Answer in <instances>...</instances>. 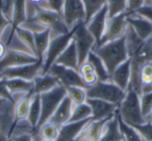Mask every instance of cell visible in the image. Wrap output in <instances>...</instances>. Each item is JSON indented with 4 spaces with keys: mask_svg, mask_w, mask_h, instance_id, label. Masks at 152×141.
<instances>
[{
    "mask_svg": "<svg viewBox=\"0 0 152 141\" xmlns=\"http://www.w3.org/2000/svg\"><path fill=\"white\" fill-rule=\"evenodd\" d=\"M129 59L131 80L128 89L134 91L140 96L152 92V36L144 41Z\"/></svg>",
    "mask_w": 152,
    "mask_h": 141,
    "instance_id": "6da1fadb",
    "label": "cell"
},
{
    "mask_svg": "<svg viewBox=\"0 0 152 141\" xmlns=\"http://www.w3.org/2000/svg\"><path fill=\"white\" fill-rule=\"evenodd\" d=\"M93 52L102 59L110 74L129 59L125 36L102 45H95Z\"/></svg>",
    "mask_w": 152,
    "mask_h": 141,
    "instance_id": "7a4b0ae2",
    "label": "cell"
},
{
    "mask_svg": "<svg viewBox=\"0 0 152 141\" xmlns=\"http://www.w3.org/2000/svg\"><path fill=\"white\" fill-rule=\"evenodd\" d=\"M118 114L124 123L134 127L148 122L142 114L140 95L131 89L126 91L124 100L118 107Z\"/></svg>",
    "mask_w": 152,
    "mask_h": 141,
    "instance_id": "3957f363",
    "label": "cell"
},
{
    "mask_svg": "<svg viewBox=\"0 0 152 141\" xmlns=\"http://www.w3.org/2000/svg\"><path fill=\"white\" fill-rule=\"evenodd\" d=\"M87 97L89 99H98L116 106L119 104L124 100L126 92L119 88L111 81L101 82L98 81L94 85L86 89Z\"/></svg>",
    "mask_w": 152,
    "mask_h": 141,
    "instance_id": "277c9868",
    "label": "cell"
},
{
    "mask_svg": "<svg viewBox=\"0 0 152 141\" xmlns=\"http://www.w3.org/2000/svg\"><path fill=\"white\" fill-rule=\"evenodd\" d=\"M39 95L41 101V116L37 129L49 121L60 103L66 97L67 92L65 87H63L61 84H59L53 90L41 93Z\"/></svg>",
    "mask_w": 152,
    "mask_h": 141,
    "instance_id": "5b68a950",
    "label": "cell"
},
{
    "mask_svg": "<svg viewBox=\"0 0 152 141\" xmlns=\"http://www.w3.org/2000/svg\"><path fill=\"white\" fill-rule=\"evenodd\" d=\"M32 19L37 20L45 28H49L51 30V36L66 34L70 31L66 26L61 13L41 8L38 5H36V12Z\"/></svg>",
    "mask_w": 152,
    "mask_h": 141,
    "instance_id": "8992f818",
    "label": "cell"
},
{
    "mask_svg": "<svg viewBox=\"0 0 152 141\" xmlns=\"http://www.w3.org/2000/svg\"><path fill=\"white\" fill-rule=\"evenodd\" d=\"M73 41L78 54L79 65L87 60L91 52H93L97 42L94 36L89 32L85 22H80L74 28Z\"/></svg>",
    "mask_w": 152,
    "mask_h": 141,
    "instance_id": "52a82bcc",
    "label": "cell"
},
{
    "mask_svg": "<svg viewBox=\"0 0 152 141\" xmlns=\"http://www.w3.org/2000/svg\"><path fill=\"white\" fill-rule=\"evenodd\" d=\"M75 28V27H74ZM74 28L68 33L52 36L51 41L48 46V49L46 51L44 62H43V68L41 74L47 73L48 69L51 68L52 65L54 64L55 60L58 59V57L62 53V52L67 48V46L69 44L73 38L74 34Z\"/></svg>",
    "mask_w": 152,
    "mask_h": 141,
    "instance_id": "ba28073f",
    "label": "cell"
},
{
    "mask_svg": "<svg viewBox=\"0 0 152 141\" xmlns=\"http://www.w3.org/2000/svg\"><path fill=\"white\" fill-rule=\"evenodd\" d=\"M126 17L127 14L126 12H123L114 17L109 18L104 34L99 44L96 45H102L106 43L124 37L128 27Z\"/></svg>",
    "mask_w": 152,
    "mask_h": 141,
    "instance_id": "9c48e42d",
    "label": "cell"
},
{
    "mask_svg": "<svg viewBox=\"0 0 152 141\" xmlns=\"http://www.w3.org/2000/svg\"><path fill=\"white\" fill-rule=\"evenodd\" d=\"M14 100L0 99V141H10L14 122Z\"/></svg>",
    "mask_w": 152,
    "mask_h": 141,
    "instance_id": "30bf717a",
    "label": "cell"
},
{
    "mask_svg": "<svg viewBox=\"0 0 152 141\" xmlns=\"http://www.w3.org/2000/svg\"><path fill=\"white\" fill-rule=\"evenodd\" d=\"M61 15L69 30L78 23L85 22L86 12L82 0H64Z\"/></svg>",
    "mask_w": 152,
    "mask_h": 141,
    "instance_id": "8fae6325",
    "label": "cell"
},
{
    "mask_svg": "<svg viewBox=\"0 0 152 141\" xmlns=\"http://www.w3.org/2000/svg\"><path fill=\"white\" fill-rule=\"evenodd\" d=\"M47 73L56 77L60 84H61L65 88L71 87V86H79V87L86 88L77 70L76 69L53 64L48 69Z\"/></svg>",
    "mask_w": 152,
    "mask_h": 141,
    "instance_id": "7c38bea8",
    "label": "cell"
},
{
    "mask_svg": "<svg viewBox=\"0 0 152 141\" xmlns=\"http://www.w3.org/2000/svg\"><path fill=\"white\" fill-rule=\"evenodd\" d=\"M43 63L37 61L31 64L21 65L14 68H10L1 72V76L5 79L20 78L27 81H33L38 75L42 73Z\"/></svg>",
    "mask_w": 152,
    "mask_h": 141,
    "instance_id": "4fadbf2b",
    "label": "cell"
},
{
    "mask_svg": "<svg viewBox=\"0 0 152 141\" xmlns=\"http://www.w3.org/2000/svg\"><path fill=\"white\" fill-rule=\"evenodd\" d=\"M37 61H38V59L31 54L8 49L4 57L0 60V74L7 68L31 64Z\"/></svg>",
    "mask_w": 152,
    "mask_h": 141,
    "instance_id": "5bb4252c",
    "label": "cell"
},
{
    "mask_svg": "<svg viewBox=\"0 0 152 141\" xmlns=\"http://www.w3.org/2000/svg\"><path fill=\"white\" fill-rule=\"evenodd\" d=\"M86 103L92 110V120L99 121L110 118L118 112V106L98 99H87Z\"/></svg>",
    "mask_w": 152,
    "mask_h": 141,
    "instance_id": "9a60e30c",
    "label": "cell"
},
{
    "mask_svg": "<svg viewBox=\"0 0 152 141\" xmlns=\"http://www.w3.org/2000/svg\"><path fill=\"white\" fill-rule=\"evenodd\" d=\"M108 19H109V12H108V7L107 5H105L104 7H102L98 12H96L92 19L86 24L87 29L89 30V32L94 36V37L95 38L97 44H99V42L101 41L106 26H107V22H108Z\"/></svg>",
    "mask_w": 152,
    "mask_h": 141,
    "instance_id": "2e32d148",
    "label": "cell"
},
{
    "mask_svg": "<svg viewBox=\"0 0 152 141\" xmlns=\"http://www.w3.org/2000/svg\"><path fill=\"white\" fill-rule=\"evenodd\" d=\"M74 103L66 95V97L62 100V101L58 106L57 109L49 119L48 122L53 124L57 127L61 128L64 124L69 122V119L72 115V111L74 108Z\"/></svg>",
    "mask_w": 152,
    "mask_h": 141,
    "instance_id": "e0dca14e",
    "label": "cell"
},
{
    "mask_svg": "<svg viewBox=\"0 0 152 141\" xmlns=\"http://www.w3.org/2000/svg\"><path fill=\"white\" fill-rule=\"evenodd\" d=\"M110 118L99 121L91 119L75 141H99L102 135L105 124Z\"/></svg>",
    "mask_w": 152,
    "mask_h": 141,
    "instance_id": "ac0fdd59",
    "label": "cell"
},
{
    "mask_svg": "<svg viewBox=\"0 0 152 141\" xmlns=\"http://www.w3.org/2000/svg\"><path fill=\"white\" fill-rule=\"evenodd\" d=\"M126 20L128 25L134 30L142 40L146 41L152 36V23L146 19L134 13L127 15Z\"/></svg>",
    "mask_w": 152,
    "mask_h": 141,
    "instance_id": "d6986e66",
    "label": "cell"
},
{
    "mask_svg": "<svg viewBox=\"0 0 152 141\" xmlns=\"http://www.w3.org/2000/svg\"><path fill=\"white\" fill-rule=\"evenodd\" d=\"M131 80V60L128 59L118 67H117L114 71L110 74V81L118 85L124 91H127L129 88Z\"/></svg>",
    "mask_w": 152,
    "mask_h": 141,
    "instance_id": "ffe728a7",
    "label": "cell"
},
{
    "mask_svg": "<svg viewBox=\"0 0 152 141\" xmlns=\"http://www.w3.org/2000/svg\"><path fill=\"white\" fill-rule=\"evenodd\" d=\"M90 120L91 119L64 124L60 128L59 136L56 141H75Z\"/></svg>",
    "mask_w": 152,
    "mask_h": 141,
    "instance_id": "44dd1931",
    "label": "cell"
},
{
    "mask_svg": "<svg viewBox=\"0 0 152 141\" xmlns=\"http://www.w3.org/2000/svg\"><path fill=\"white\" fill-rule=\"evenodd\" d=\"M54 64L77 70L78 66H79L78 54H77V51L76 48V44L73 41V38L71 42L69 43V44L67 46V48L62 52V53L55 60Z\"/></svg>",
    "mask_w": 152,
    "mask_h": 141,
    "instance_id": "7402d4cb",
    "label": "cell"
},
{
    "mask_svg": "<svg viewBox=\"0 0 152 141\" xmlns=\"http://www.w3.org/2000/svg\"><path fill=\"white\" fill-rule=\"evenodd\" d=\"M99 141H124L123 135L119 129L118 112L106 122L102 135Z\"/></svg>",
    "mask_w": 152,
    "mask_h": 141,
    "instance_id": "603a6c76",
    "label": "cell"
},
{
    "mask_svg": "<svg viewBox=\"0 0 152 141\" xmlns=\"http://www.w3.org/2000/svg\"><path fill=\"white\" fill-rule=\"evenodd\" d=\"M60 84L56 77L49 73L40 74L33 80L32 94H41L49 92Z\"/></svg>",
    "mask_w": 152,
    "mask_h": 141,
    "instance_id": "cb8c5ba5",
    "label": "cell"
},
{
    "mask_svg": "<svg viewBox=\"0 0 152 141\" xmlns=\"http://www.w3.org/2000/svg\"><path fill=\"white\" fill-rule=\"evenodd\" d=\"M32 92L27 94H20L16 96V101L14 105V122L13 125L20 121L26 120L28 116ZM14 96V95H13Z\"/></svg>",
    "mask_w": 152,
    "mask_h": 141,
    "instance_id": "d4e9b609",
    "label": "cell"
},
{
    "mask_svg": "<svg viewBox=\"0 0 152 141\" xmlns=\"http://www.w3.org/2000/svg\"><path fill=\"white\" fill-rule=\"evenodd\" d=\"M51 30L45 29L42 32L34 33L36 56L39 61L44 62V59L51 41Z\"/></svg>",
    "mask_w": 152,
    "mask_h": 141,
    "instance_id": "484cf974",
    "label": "cell"
},
{
    "mask_svg": "<svg viewBox=\"0 0 152 141\" xmlns=\"http://www.w3.org/2000/svg\"><path fill=\"white\" fill-rule=\"evenodd\" d=\"M5 80L7 87L12 96L32 92L33 81H27L20 78H11Z\"/></svg>",
    "mask_w": 152,
    "mask_h": 141,
    "instance_id": "4316f807",
    "label": "cell"
},
{
    "mask_svg": "<svg viewBox=\"0 0 152 141\" xmlns=\"http://www.w3.org/2000/svg\"><path fill=\"white\" fill-rule=\"evenodd\" d=\"M77 72L86 89L94 85L99 81L93 65L88 60H86L78 66Z\"/></svg>",
    "mask_w": 152,
    "mask_h": 141,
    "instance_id": "83f0119b",
    "label": "cell"
},
{
    "mask_svg": "<svg viewBox=\"0 0 152 141\" xmlns=\"http://www.w3.org/2000/svg\"><path fill=\"white\" fill-rule=\"evenodd\" d=\"M94 67L95 73L98 76L99 81L101 82H109L110 81V74L109 73L106 66L104 65L102 59L95 54L94 52H91L87 57V60Z\"/></svg>",
    "mask_w": 152,
    "mask_h": 141,
    "instance_id": "f1b7e54d",
    "label": "cell"
},
{
    "mask_svg": "<svg viewBox=\"0 0 152 141\" xmlns=\"http://www.w3.org/2000/svg\"><path fill=\"white\" fill-rule=\"evenodd\" d=\"M41 116V101H40V95L39 94H33L31 98L28 116V121L30 123V124L34 127L35 130H37V127L38 125L39 120Z\"/></svg>",
    "mask_w": 152,
    "mask_h": 141,
    "instance_id": "f546056e",
    "label": "cell"
},
{
    "mask_svg": "<svg viewBox=\"0 0 152 141\" xmlns=\"http://www.w3.org/2000/svg\"><path fill=\"white\" fill-rule=\"evenodd\" d=\"M13 33L17 36V37L20 39V41L36 56L34 33L28 30V29H26V28H21V27L16 28Z\"/></svg>",
    "mask_w": 152,
    "mask_h": 141,
    "instance_id": "4dcf8cb0",
    "label": "cell"
},
{
    "mask_svg": "<svg viewBox=\"0 0 152 141\" xmlns=\"http://www.w3.org/2000/svg\"><path fill=\"white\" fill-rule=\"evenodd\" d=\"M92 118V110L89 105L86 102L80 105H75L69 123L81 122Z\"/></svg>",
    "mask_w": 152,
    "mask_h": 141,
    "instance_id": "1f68e13d",
    "label": "cell"
},
{
    "mask_svg": "<svg viewBox=\"0 0 152 141\" xmlns=\"http://www.w3.org/2000/svg\"><path fill=\"white\" fill-rule=\"evenodd\" d=\"M65 89L67 92V96L71 100L74 105H80L86 102L88 99L86 88L79 86H71Z\"/></svg>",
    "mask_w": 152,
    "mask_h": 141,
    "instance_id": "d6a6232c",
    "label": "cell"
},
{
    "mask_svg": "<svg viewBox=\"0 0 152 141\" xmlns=\"http://www.w3.org/2000/svg\"><path fill=\"white\" fill-rule=\"evenodd\" d=\"M82 2L86 12V24L96 12H98L102 7L106 5V0H82Z\"/></svg>",
    "mask_w": 152,
    "mask_h": 141,
    "instance_id": "836d02e7",
    "label": "cell"
},
{
    "mask_svg": "<svg viewBox=\"0 0 152 141\" xmlns=\"http://www.w3.org/2000/svg\"><path fill=\"white\" fill-rule=\"evenodd\" d=\"M118 122H119V129L123 135L124 141H144L142 136L140 135V133L137 132V130L134 127L124 123L120 119L119 116H118Z\"/></svg>",
    "mask_w": 152,
    "mask_h": 141,
    "instance_id": "e575fe53",
    "label": "cell"
},
{
    "mask_svg": "<svg viewBox=\"0 0 152 141\" xmlns=\"http://www.w3.org/2000/svg\"><path fill=\"white\" fill-rule=\"evenodd\" d=\"M36 131L38 132V134L43 140H56L59 136L60 128L50 122H46Z\"/></svg>",
    "mask_w": 152,
    "mask_h": 141,
    "instance_id": "d590c367",
    "label": "cell"
},
{
    "mask_svg": "<svg viewBox=\"0 0 152 141\" xmlns=\"http://www.w3.org/2000/svg\"><path fill=\"white\" fill-rule=\"evenodd\" d=\"M140 105L142 116L150 121L152 115V92L143 93L140 96Z\"/></svg>",
    "mask_w": 152,
    "mask_h": 141,
    "instance_id": "8d00e7d4",
    "label": "cell"
},
{
    "mask_svg": "<svg viewBox=\"0 0 152 141\" xmlns=\"http://www.w3.org/2000/svg\"><path fill=\"white\" fill-rule=\"evenodd\" d=\"M127 0H106L109 18L114 17L126 12Z\"/></svg>",
    "mask_w": 152,
    "mask_h": 141,
    "instance_id": "74e56055",
    "label": "cell"
},
{
    "mask_svg": "<svg viewBox=\"0 0 152 141\" xmlns=\"http://www.w3.org/2000/svg\"><path fill=\"white\" fill-rule=\"evenodd\" d=\"M134 127V126H133ZM144 141H152V123L148 121L141 125L134 126Z\"/></svg>",
    "mask_w": 152,
    "mask_h": 141,
    "instance_id": "f35d334b",
    "label": "cell"
},
{
    "mask_svg": "<svg viewBox=\"0 0 152 141\" xmlns=\"http://www.w3.org/2000/svg\"><path fill=\"white\" fill-rule=\"evenodd\" d=\"M146 0H127L126 1V13L127 15H132L137 12L144 4Z\"/></svg>",
    "mask_w": 152,
    "mask_h": 141,
    "instance_id": "ab89813d",
    "label": "cell"
},
{
    "mask_svg": "<svg viewBox=\"0 0 152 141\" xmlns=\"http://www.w3.org/2000/svg\"><path fill=\"white\" fill-rule=\"evenodd\" d=\"M0 99L3 100H14V98L11 94L7 84L5 78L0 79Z\"/></svg>",
    "mask_w": 152,
    "mask_h": 141,
    "instance_id": "60d3db41",
    "label": "cell"
},
{
    "mask_svg": "<svg viewBox=\"0 0 152 141\" xmlns=\"http://www.w3.org/2000/svg\"><path fill=\"white\" fill-rule=\"evenodd\" d=\"M10 19L4 13V12L0 9V39L2 38L5 30L11 26Z\"/></svg>",
    "mask_w": 152,
    "mask_h": 141,
    "instance_id": "b9f144b4",
    "label": "cell"
},
{
    "mask_svg": "<svg viewBox=\"0 0 152 141\" xmlns=\"http://www.w3.org/2000/svg\"><path fill=\"white\" fill-rule=\"evenodd\" d=\"M136 14L140 15L141 17L146 19L152 23V5L145 4L140 10L137 11Z\"/></svg>",
    "mask_w": 152,
    "mask_h": 141,
    "instance_id": "7bdbcfd3",
    "label": "cell"
},
{
    "mask_svg": "<svg viewBox=\"0 0 152 141\" xmlns=\"http://www.w3.org/2000/svg\"><path fill=\"white\" fill-rule=\"evenodd\" d=\"M64 0H46V4L49 10L57 12L61 14Z\"/></svg>",
    "mask_w": 152,
    "mask_h": 141,
    "instance_id": "ee69618b",
    "label": "cell"
},
{
    "mask_svg": "<svg viewBox=\"0 0 152 141\" xmlns=\"http://www.w3.org/2000/svg\"><path fill=\"white\" fill-rule=\"evenodd\" d=\"M10 141H34L32 134H22L19 136H14L10 139Z\"/></svg>",
    "mask_w": 152,
    "mask_h": 141,
    "instance_id": "f6af8a7d",
    "label": "cell"
},
{
    "mask_svg": "<svg viewBox=\"0 0 152 141\" xmlns=\"http://www.w3.org/2000/svg\"><path fill=\"white\" fill-rule=\"evenodd\" d=\"M28 2L29 3H32L36 5H38L39 7L41 8H44V9H48L47 7V4H46V0H27ZM49 10V9H48Z\"/></svg>",
    "mask_w": 152,
    "mask_h": 141,
    "instance_id": "bcb514c9",
    "label": "cell"
},
{
    "mask_svg": "<svg viewBox=\"0 0 152 141\" xmlns=\"http://www.w3.org/2000/svg\"><path fill=\"white\" fill-rule=\"evenodd\" d=\"M8 48H7V45L5 44V43L0 39V60L4 57V55L6 54V52H7Z\"/></svg>",
    "mask_w": 152,
    "mask_h": 141,
    "instance_id": "7dc6e473",
    "label": "cell"
},
{
    "mask_svg": "<svg viewBox=\"0 0 152 141\" xmlns=\"http://www.w3.org/2000/svg\"><path fill=\"white\" fill-rule=\"evenodd\" d=\"M0 9L4 12V14H6V11H7V0H0Z\"/></svg>",
    "mask_w": 152,
    "mask_h": 141,
    "instance_id": "c3c4849f",
    "label": "cell"
},
{
    "mask_svg": "<svg viewBox=\"0 0 152 141\" xmlns=\"http://www.w3.org/2000/svg\"><path fill=\"white\" fill-rule=\"evenodd\" d=\"M145 4H151V5H152V0H146Z\"/></svg>",
    "mask_w": 152,
    "mask_h": 141,
    "instance_id": "681fc988",
    "label": "cell"
},
{
    "mask_svg": "<svg viewBox=\"0 0 152 141\" xmlns=\"http://www.w3.org/2000/svg\"><path fill=\"white\" fill-rule=\"evenodd\" d=\"M41 141H56V140H42Z\"/></svg>",
    "mask_w": 152,
    "mask_h": 141,
    "instance_id": "f907efd6",
    "label": "cell"
},
{
    "mask_svg": "<svg viewBox=\"0 0 152 141\" xmlns=\"http://www.w3.org/2000/svg\"><path fill=\"white\" fill-rule=\"evenodd\" d=\"M2 78H3V77H2V76H1V75H0V79H2Z\"/></svg>",
    "mask_w": 152,
    "mask_h": 141,
    "instance_id": "816d5d0a",
    "label": "cell"
}]
</instances>
